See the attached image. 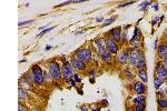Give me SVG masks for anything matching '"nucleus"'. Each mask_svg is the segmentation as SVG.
<instances>
[{"label":"nucleus","instance_id":"obj_1","mask_svg":"<svg viewBox=\"0 0 167 111\" xmlns=\"http://www.w3.org/2000/svg\"><path fill=\"white\" fill-rule=\"evenodd\" d=\"M95 46L97 47L98 53L100 55V58L105 61V62L110 63L113 60V55L110 53V51L107 48V43L105 39H96L95 40Z\"/></svg>","mask_w":167,"mask_h":111},{"label":"nucleus","instance_id":"obj_2","mask_svg":"<svg viewBox=\"0 0 167 111\" xmlns=\"http://www.w3.org/2000/svg\"><path fill=\"white\" fill-rule=\"evenodd\" d=\"M31 72H33V78H35V82L38 86H43V83L45 82V73H43V69L39 66H33L31 68Z\"/></svg>","mask_w":167,"mask_h":111},{"label":"nucleus","instance_id":"obj_3","mask_svg":"<svg viewBox=\"0 0 167 111\" xmlns=\"http://www.w3.org/2000/svg\"><path fill=\"white\" fill-rule=\"evenodd\" d=\"M49 72H50V75L55 80H60L63 78L60 65L58 62H56V61H53V62L49 63Z\"/></svg>","mask_w":167,"mask_h":111},{"label":"nucleus","instance_id":"obj_4","mask_svg":"<svg viewBox=\"0 0 167 111\" xmlns=\"http://www.w3.org/2000/svg\"><path fill=\"white\" fill-rule=\"evenodd\" d=\"M73 66H71V63L67 62L65 61L63 66V69H61V73H63V78L65 81H69L71 80V77H73Z\"/></svg>","mask_w":167,"mask_h":111},{"label":"nucleus","instance_id":"obj_5","mask_svg":"<svg viewBox=\"0 0 167 111\" xmlns=\"http://www.w3.org/2000/svg\"><path fill=\"white\" fill-rule=\"evenodd\" d=\"M76 57L79 58L80 60L85 61V62H89L93 58V52L89 48H83L80 49L79 51H77Z\"/></svg>","mask_w":167,"mask_h":111},{"label":"nucleus","instance_id":"obj_6","mask_svg":"<svg viewBox=\"0 0 167 111\" xmlns=\"http://www.w3.org/2000/svg\"><path fill=\"white\" fill-rule=\"evenodd\" d=\"M155 75L156 78H158L159 80H162L164 82L165 80H167V69H165V67L163 66L162 63H157L156 69H155Z\"/></svg>","mask_w":167,"mask_h":111},{"label":"nucleus","instance_id":"obj_7","mask_svg":"<svg viewBox=\"0 0 167 111\" xmlns=\"http://www.w3.org/2000/svg\"><path fill=\"white\" fill-rule=\"evenodd\" d=\"M140 51L138 49H132L129 51V57H128V62L130 66L133 67H137V63H138V59H139V55H140Z\"/></svg>","mask_w":167,"mask_h":111},{"label":"nucleus","instance_id":"obj_8","mask_svg":"<svg viewBox=\"0 0 167 111\" xmlns=\"http://www.w3.org/2000/svg\"><path fill=\"white\" fill-rule=\"evenodd\" d=\"M71 66H73V69H76L78 71H83L86 69V62L83 60H80L77 57H73V60H71Z\"/></svg>","mask_w":167,"mask_h":111},{"label":"nucleus","instance_id":"obj_9","mask_svg":"<svg viewBox=\"0 0 167 111\" xmlns=\"http://www.w3.org/2000/svg\"><path fill=\"white\" fill-rule=\"evenodd\" d=\"M106 43H107V48H108V50L110 51L111 55H113V53L115 55V53L118 52V49H119L118 43L111 38V37H108V38L106 39Z\"/></svg>","mask_w":167,"mask_h":111},{"label":"nucleus","instance_id":"obj_10","mask_svg":"<svg viewBox=\"0 0 167 111\" xmlns=\"http://www.w3.org/2000/svg\"><path fill=\"white\" fill-rule=\"evenodd\" d=\"M134 91L136 92L138 96H143V94H146V86H145V83L142 82V81H138L134 84Z\"/></svg>","mask_w":167,"mask_h":111},{"label":"nucleus","instance_id":"obj_11","mask_svg":"<svg viewBox=\"0 0 167 111\" xmlns=\"http://www.w3.org/2000/svg\"><path fill=\"white\" fill-rule=\"evenodd\" d=\"M120 30H122V28H120V27L114 28V29H111V30H110L111 38L114 39L117 43H118L119 41H122V31H120Z\"/></svg>","mask_w":167,"mask_h":111},{"label":"nucleus","instance_id":"obj_12","mask_svg":"<svg viewBox=\"0 0 167 111\" xmlns=\"http://www.w3.org/2000/svg\"><path fill=\"white\" fill-rule=\"evenodd\" d=\"M128 57H129L128 50H124L118 55V57H117V61H118L119 65H125V63L128 62Z\"/></svg>","mask_w":167,"mask_h":111},{"label":"nucleus","instance_id":"obj_13","mask_svg":"<svg viewBox=\"0 0 167 111\" xmlns=\"http://www.w3.org/2000/svg\"><path fill=\"white\" fill-rule=\"evenodd\" d=\"M137 68H138L139 70H143V69L146 68V59H145L144 51H140V55H139V59H138V63H137Z\"/></svg>","mask_w":167,"mask_h":111},{"label":"nucleus","instance_id":"obj_14","mask_svg":"<svg viewBox=\"0 0 167 111\" xmlns=\"http://www.w3.org/2000/svg\"><path fill=\"white\" fill-rule=\"evenodd\" d=\"M19 86H20V88L25 89V90H31V89H33V84H31L29 81H27V79H26L25 77L20 78V80H19Z\"/></svg>","mask_w":167,"mask_h":111},{"label":"nucleus","instance_id":"obj_15","mask_svg":"<svg viewBox=\"0 0 167 111\" xmlns=\"http://www.w3.org/2000/svg\"><path fill=\"white\" fill-rule=\"evenodd\" d=\"M158 56L160 58H164L165 56H167V43L162 42L158 47Z\"/></svg>","mask_w":167,"mask_h":111},{"label":"nucleus","instance_id":"obj_16","mask_svg":"<svg viewBox=\"0 0 167 111\" xmlns=\"http://www.w3.org/2000/svg\"><path fill=\"white\" fill-rule=\"evenodd\" d=\"M145 102H146V96H145V94H143V96H138V97H136L135 99H133V104H134L135 106H138V104H145Z\"/></svg>","mask_w":167,"mask_h":111},{"label":"nucleus","instance_id":"obj_17","mask_svg":"<svg viewBox=\"0 0 167 111\" xmlns=\"http://www.w3.org/2000/svg\"><path fill=\"white\" fill-rule=\"evenodd\" d=\"M138 77H139V79L142 80V82H147L148 78H147V71H146V69L139 70L138 71Z\"/></svg>","mask_w":167,"mask_h":111},{"label":"nucleus","instance_id":"obj_18","mask_svg":"<svg viewBox=\"0 0 167 111\" xmlns=\"http://www.w3.org/2000/svg\"><path fill=\"white\" fill-rule=\"evenodd\" d=\"M28 96H29V94H28L27 90H25V89H23V88L19 89V94H18V97H19V99H20V100H25V99H27Z\"/></svg>","mask_w":167,"mask_h":111},{"label":"nucleus","instance_id":"obj_19","mask_svg":"<svg viewBox=\"0 0 167 111\" xmlns=\"http://www.w3.org/2000/svg\"><path fill=\"white\" fill-rule=\"evenodd\" d=\"M157 104H158L159 108H162V109L167 108V99H163V98L157 99Z\"/></svg>","mask_w":167,"mask_h":111},{"label":"nucleus","instance_id":"obj_20","mask_svg":"<svg viewBox=\"0 0 167 111\" xmlns=\"http://www.w3.org/2000/svg\"><path fill=\"white\" fill-rule=\"evenodd\" d=\"M25 78L27 79V81H29V82L33 84V82H35V78H33V72H27L25 75Z\"/></svg>","mask_w":167,"mask_h":111},{"label":"nucleus","instance_id":"obj_21","mask_svg":"<svg viewBox=\"0 0 167 111\" xmlns=\"http://www.w3.org/2000/svg\"><path fill=\"white\" fill-rule=\"evenodd\" d=\"M163 84V81L162 80H159L158 78H156L155 77V79H154V86H155V89H158L160 86Z\"/></svg>","mask_w":167,"mask_h":111},{"label":"nucleus","instance_id":"obj_22","mask_svg":"<svg viewBox=\"0 0 167 111\" xmlns=\"http://www.w3.org/2000/svg\"><path fill=\"white\" fill-rule=\"evenodd\" d=\"M146 110V107L145 104H138V106H135L133 111H145Z\"/></svg>","mask_w":167,"mask_h":111},{"label":"nucleus","instance_id":"obj_23","mask_svg":"<svg viewBox=\"0 0 167 111\" xmlns=\"http://www.w3.org/2000/svg\"><path fill=\"white\" fill-rule=\"evenodd\" d=\"M53 76L50 75V72L47 73V75H45V81H47V83H50L51 81H53Z\"/></svg>","mask_w":167,"mask_h":111},{"label":"nucleus","instance_id":"obj_24","mask_svg":"<svg viewBox=\"0 0 167 111\" xmlns=\"http://www.w3.org/2000/svg\"><path fill=\"white\" fill-rule=\"evenodd\" d=\"M18 111H28V108L25 106V104L19 102V104H18Z\"/></svg>","mask_w":167,"mask_h":111},{"label":"nucleus","instance_id":"obj_25","mask_svg":"<svg viewBox=\"0 0 167 111\" xmlns=\"http://www.w3.org/2000/svg\"><path fill=\"white\" fill-rule=\"evenodd\" d=\"M116 20V17H111L110 19H109V20H107L106 22L104 23V25H103V27H105V26H108V25H110L111 22H113V21H115Z\"/></svg>","mask_w":167,"mask_h":111},{"label":"nucleus","instance_id":"obj_26","mask_svg":"<svg viewBox=\"0 0 167 111\" xmlns=\"http://www.w3.org/2000/svg\"><path fill=\"white\" fill-rule=\"evenodd\" d=\"M163 66L165 67V69H167V56H165L163 58Z\"/></svg>","mask_w":167,"mask_h":111},{"label":"nucleus","instance_id":"obj_27","mask_svg":"<svg viewBox=\"0 0 167 111\" xmlns=\"http://www.w3.org/2000/svg\"><path fill=\"white\" fill-rule=\"evenodd\" d=\"M73 79H75V80H76V81H78V82H79V81H80V77H79L78 73H76V75H73Z\"/></svg>","mask_w":167,"mask_h":111},{"label":"nucleus","instance_id":"obj_28","mask_svg":"<svg viewBox=\"0 0 167 111\" xmlns=\"http://www.w3.org/2000/svg\"><path fill=\"white\" fill-rule=\"evenodd\" d=\"M89 75H90V76H94V75H95V70H91L90 72H89Z\"/></svg>","mask_w":167,"mask_h":111},{"label":"nucleus","instance_id":"obj_29","mask_svg":"<svg viewBox=\"0 0 167 111\" xmlns=\"http://www.w3.org/2000/svg\"><path fill=\"white\" fill-rule=\"evenodd\" d=\"M70 83H71V86H75V81L73 80H70Z\"/></svg>","mask_w":167,"mask_h":111}]
</instances>
